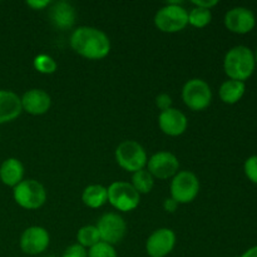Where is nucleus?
I'll list each match as a JSON object with an SVG mask.
<instances>
[{
  "label": "nucleus",
  "mask_w": 257,
  "mask_h": 257,
  "mask_svg": "<svg viewBox=\"0 0 257 257\" xmlns=\"http://www.w3.org/2000/svg\"><path fill=\"white\" fill-rule=\"evenodd\" d=\"M73 50L88 59H102L110 50V42L105 33L97 28L80 27L70 37Z\"/></svg>",
  "instance_id": "1"
},
{
  "label": "nucleus",
  "mask_w": 257,
  "mask_h": 257,
  "mask_svg": "<svg viewBox=\"0 0 257 257\" xmlns=\"http://www.w3.org/2000/svg\"><path fill=\"white\" fill-rule=\"evenodd\" d=\"M256 24L255 15L247 8H233L225 15V25L230 32L246 34L253 29Z\"/></svg>",
  "instance_id": "12"
},
{
  "label": "nucleus",
  "mask_w": 257,
  "mask_h": 257,
  "mask_svg": "<svg viewBox=\"0 0 257 257\" xmlns=\"http://www.w3.org/2000/svg\"><path fill=\"white\" fill-rule=\"evenodd\" d=\"M217 0H193V4L198 8H203V9H208L217 5Z\"/></svg>",
  "instance_id": "29"
},
{
  "label": "nucleus",
  "mask_w": 257,
  "mask_h": 257,
  "mask_svg": "<svg viewBox=\"0 0 257 257\" xmlns=\"http://www.w3.org/2000/svg\"><path fill=\"white\" fill-rule=\"evenodd\" d=\"M182 98L188 108L192 110H202L210 105L212 92L205 80L191 79L183 87Z\"/></svg>",
  "instance_id": "8"
},
{
  "label": "nucleus",
  "mask_w": 257,
  "mask_h": 257,
  "mask_svg": "<svg viewBox=\"0 0 257 257\" xmlns=\"http://www.w3.org/2000/svg\"><path fill=\"white\" fill-rule=\"evenodd\" d=\"M211 18L212 15H211L210 10L196 7L188 14V23L196 28H203L211 22Z\"/></svg>",
  "instance_id": "23"
},
{
  "label": "nucleus",
  "mask_w": 257,
  "mask_h": 257,
  "mask_svg": "<svg viewBox=\"0 0 257 257\" xmlns=\"http://www.w3.org/2000/svg\"><path fill=\"white\" fill-rule=\"evenodd\" d=\"M117 163L128 172L143 170L147 163V155L142 146L136 141H124L115 150Z\"/></svg>",
  "instance_id": "5"
},
{
  "label": "nucleus",
  "mask_w": 257,
  "mask_h": 257,
  "mask_svg": "<svg viewBox=\"0 0 257 257\" xmlns=\"http://www.w3.org/2000/svg\"><path fill=\"white\" fill-rule=\"evenodd\" d=\"M34 67L38 72L44 73V74H52V73L57 70V63L49 55L40 54L35 57Z\"/></svg>",
  "instance_id": "24"
},
{
  "label": "nucleus",
  "mask_w": 257,
  "mask_h": 257,
  "mask_svg": "<svg viewBox=\"0 0 257 257\" xmlns=\"http://www.w3.org/2000/svg\"><path fill=\"white\" fill-rule=\"evenodd\" d=\"M158 124L163 133L168 136H180L187 128V118L181 110L170 108L167 110L161 112L158 117Z\"/></svg>",
  "instance_id": "14"
},
{
  "label": "nucleus",
  "mask_w": 257,
  "mask_h": 257,
  "mask_svg": "<svg viewBox=\"0 0 257 257\" xmlns=\"http://www.w3.org/2000/svg\"><path fill=\"white\" fill-rule=\"evenodd\" d=\"M97 230L99 232L100 241L109 245L120 242L125 235V226L124 220L117 213H105L99 218L97 223Z\"/></svg>",
  "instance_id": "9"
},
{
  "label": "nucleus",
  "mask_w": 257,
  "mask_h": 257,
  "mask_svg": "<svg viewBox=\"0 0 257 257\" xmlns=\"http://www.w3.org/2000/svg\"><path fill=\"white\" fill-rule=\"evenodd\" d=\"M200 191V181L190 171L178 172L171 183V195L177 203L192 202Z\"/></svg>",
  "instance_id": "7"
},
{
  "label": "nucleus",
  "mask_w": 257,
  "mask_h": 257,
  "mask_svg": "<svg viewBox=\"0 0 257 257\" xmlns=\"http://www.w3.org/2000/svg\"><path fill=\"white\" fill-rule=\"evenodd\" d=\"M241 257H257V246H253L250 250L246 251Z\"/></svg>",
  "instance_id": "32"
},
{
  "label": "nucleus",
  "mask_w": 257,
  "mask_h": 257,
  "mask_svg": "<svg viewBox=\"0 0 257 257\" xmlns=\"http://www.w3.org/2000/svg\"><path fill=\"white\" fill-rule=\"evenodd\" d=\"M82 200L90 208L102 207L108 201V190L102 185H90L83 192Z\"/></svg>",
  "instance_id": "20"
},
{
  "label": "nucleus",
  "mask_w": 257,
  "mask_h": 257,
  "mask_svg": "<svg viewBox=\"0 0 257 257\" xmlns=\"http://www.w3.org/2000/svg\"><path fill=\"white\" fill-rule=\"evenodd\" d=\"M24 167L17 158H8L0 166V180L9 187H15L23 181Z\"/></svg>",
  "instance_id": "18"
},
{
  "label": "nucleus",
  "mask_w": 257,
  "mask_h": 257,
  "mask_svg": "<svg viewBox=\"0 0 257 257\" xmlns=\"http://www.w3.org/2000/svg\"><path fill=\"white\" fill-rule=\"evenodd\" d=\"M243 168H245V173L248 180L257 185V156L247 158Z\"/></svg>",
  "instance_id": "26"
},
{
  "label": "nucleus",
  "mask_w": 257,
  "mask_h": 257,
  "mask_svg": "<svg viewBox=\"0 0 257 257\" xmlns=\"http://www.w3.org/2000/svg\"><path fill=\"white\" fill-rule=\"evenodd\" d=\"M50 4L49 0H44V2H40V0H30V2H27V5H29L30 8L35 10H40V9H44L45 7Z\"/></svg>",
  "instance_id": "30"
},
{
  "label": "nucleus",
  "mask_w": 257,
  "mask_h": 257,
  "mask_svg": "<svg viewBox=\"0 0 257 257\" xmlns=\"http://www.w3.org/2000/svg\"><path fill=\"white\" fill-rule=\"evenodd\" d=\"M63 257H88V253L83 246H80L79 243H75V245L69 246L64 251Z\"/></svg>",
  "instance_id": "27"
},
{
  "label": "nucleus",
  "mask_w": 257,
  "mask_h": 257,
  "mask_svg": "<svg viewBox=\"0 0 257 257\" xmlns=\"http://www.w3.org/2000/svg\"><path fill=\"white\" fill-rule=\"evenodd\" d=\"M47 257H55V256H47Z\"/></svg>",
  "instance_id": "34"
},
{
  "label": "nucleus",
  "mask_w": 257,
  "mask_h": 257,
  "mask_svg": "<svg viewBox=\"0 0 257 257\" xmlns=\"http://www.w3.org/2000/svg\"><path fill=\"white\" fill-rule=\"evenodd\" d=\"M180 162L177 157L171 152H158L148 161V172L160 180H167L177 173Z\"/></svg>",
  "instance_id": "10"
},
{
  "label": "nucleus",
  "mask_w": 257,
  "mask_h": 257,
  "mask_svg": "<svg viewBox=\"0 0 257 257\" xmlns=\"http://www.w3.org/2000/svg\"><path fill=\"white\" fill-rule=\"evenodd\" d=\"M20 99H22L23 110L33 115L44 114L49 110L52 104L50 95L42 89L28 90Z\"/></svg>",
  "instance_id": "15"
},
{
  "label": "nucleus",
  "mask_w": 257,
  "mask_h": 257,
  "mask_svg": "<svg viewBox=\"0 0 257 257\" xmlns=\"http://www.w3.org/2000/svg\"><path fill=\"white\" fill-rule=\"evenodd\" d=\"M245 83L240 80H226L220 88V98L227 104H235L242 98L245 93Z\"/></svg>",
  "instance_id": "19"
},
{
  "label": "nucleus",
  "mask_w": 257,
  "mask_h": 257,
  "mask_svg": "<svg viewBox=\"0 0 257 257\" xmlns=\"http://www.w3.org/2000/svg\"><path fill=\"white\" fill-rule=\"evenodd\" d=\"M176 235L170 228H160L148 237L146 248L151 257H165L175 247Z\"/></svg>",
  "instance_id": "13"
},
{
  "label": "nucleus",
  "mask_w": 257,
  "mask_h": 257,
  "mask_svg": "<svg viewBox=\"0 0 257 257\" xmlns=\"http://www.w3.org/2000/svg\"><path fill=\"white\" fill-rule=\"evenodd\" d=\"M88 257H117V252L112 245L99 241L97 245L89 248Z\"/></svg>",
  "instance_id": "25"
},
{
  "label": "nucleus",
  "mask_w": 257,
  "mask_h": 257,
  "mask_svg": "<svg viewBox=\"0 0 257 257\" xmlns=\"http://www.w3.org/2000/svg\"><path fill=\"white\" fill-rule=\"evenodd\" d=\"M177 205L178 203L173 198H166L165 203H163V207H165V210L167 212H175L176 208H177Z\"/></svg>",
  "instance_id": "31"
},
{
  "label": "nucleus",
  "mask_w": 257,
  "mask_h": 257,
  "mask_svg": "<svg viewBox=\"0 0 257 257\" xmlns=\"http://www.w3.org/2000/svg\"><path fill=\"white\" fill-rule=\"evenodd\" d=\"M255 57L250 48L238 45L227 52L223 62L225 72L231 79L243 82L252 75L255 70Z\"/></svg>",
  "instance_id": "2"
},
{
  "label": "nucleus",
  "mask_w": 257,
  "mask_h": 257,
  "mask_svg": "<svg viewBox=\"0 0 257 257\" xmlns=\"http://www.w3.org/2000/svg\"><path fill=\"white\" fill-rule=\"evenodd\" d=\"M22 99L12 90L0 89V124L18 118L22 113Z\"/></svg>",
  "instance_id": "17"
},
{
  "label": "nucleus",
  "mask_w": 257,
  "mask_h": 257,
  "mask_svg": "<svg viewBox=\"0 0 257 257\" xmlns=\"http://www.w3.org/2000/svg\"><path fill=\"white\" fill-rule=\"evenodd\" d=\"M255 62L257 63V52H256V57H255Z\"/></svg>",
  "instance_id": "33"
},
{
  "label": "nucleus",
  "mask_w": 257,
  "mask_h": 257,
  "mask_svg": "<svg viewBox=\"0 0 257 257\" xmlns=\"http://www.w3.org/2000/svg\"><path fill=\"white\" fill-rule=\"evenodd\" d=\"M49 18L57 29L68 30L75 23V9L68 2H58L50 8Z\"/></svg>",
  "instance_id": "16"
},
{
  "label": "nucleus",
  "mask_w": 257,
  "mask_h": 257,
  "mask_svg": "<svg viewBox=\"0 0 257 257\" xmlns=\"http://www.w3.org/2000/svg\"><path fill=\"white\" fill-rule=\"evenodd\" d=\"M78 243L83 247H93L94 245H97L100 241L99 232H98L97 227L95 226H84V227L80 228L78 231Z\"/></svg>",
  "instance_id": "22"
},
{
  "label": "nucleus",
  "mask_w": 257,
  "mask_h": 257,
  "mask_svg": "<svg viewBox=\"0 0 257 257\" xmlns=\"http://www.w3.org/2000/svg\"><path fill=\"white\" fill-rule=\"evenodd\" d=\"M49 245V233L45 228L32 226L23 232L20 237V247L28 255H38L47 250Z\"/></svg>",
  "instance_id": "11"
},
{
  "label": "nucleus",
  "mask_w": 257,
  "mask_h": 257,
  "mask_svg": "<svg viewBox=\"0 0 257 257\" xmlns=\"http://www.w3.org/2000/svg\"><path fill=\"white\" fill-rule=\"evenodd\" d=\"M156 104H157V107L163 112V110L170 109L171 104H172V99H171L170 95L163 93V94H160L156 98Z\"/></svg>",
  "instance_id": "28"
},
{
  "label": "nucleus",
  "mask_w": 257,
  "mask_h": 257,
  "mask_svg": "<svg viewBox=\"0 0 257 257\" xmlns=\"http://www.w3.org/2000/svg\"><path fill=\"white\" fill-rule=\"evenodd\" d=\"M131 185L141 195V193L151 192V190L153 188V185H155V181H153V176L147 170L143 168V170L133 173L132 183Z\"/></svg>",
  "instance_id": "21"
},
{
  "label": "nucleus",
  "mask_w": 257,
  "mask_h": 257,
  "mask_svg": "<svg viewBox=\"0 0 257 257\" xmlns=\"http://www.w3.org/2000/svg\"><path fill=\"white\" fill-rule=\"evenodd\" d=\"M108 190V201L117 210L128 212L135 210L140 203V193L131 183L117 181L113 182Z\"/></svg>",
  "instance_id": "6"
},
{
  "label": "nucleus",
  "mask_w": 257,
  "mask_h": 257,
  "mask_svg": "<svg viewBox=\"0 0 257 257\" xmlns=\"http://www.w3.org/2000/svg\"><path fill=\"white\" fill-rule=\"evenodd\" d=\"M14 200L20 207L27 210H37L44 205L47 192L42 183L34 180H24L17 185L13 191Z\"/></svg>",
  "instance_id": "4"
},
{
  "label": "nucleus",
  "mask_w": 257,
  "mask_h": 257,
  "mask_svg": "<svg viewBox=\"0 0 257 257\" xmlns=\"http://www.w3.org/2000/svg\"><path fill=\"white\" fill-rule=\"evenodd\" d=\"M155 24L165 33L180 32L188 24V13L181 7V2H171L158 10Z\"/></svg>",
  "instance_id": "3"
}]
</instances>
